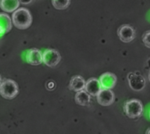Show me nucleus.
Wrapping results in <instances>:
<instances>
[{"mask_svg":"<svg viewBox=\"0 0 150 134\" xmlns=\"http://www.w3.org/2000/svg\"><path fill=\"white\" fill-rule=\"evenodd\" d=\"M11 21L15 27L25 30L32 25L33 18L31 12L26 8H18L12 12Z\"/></svg>","mask_w":150,"mask_h":134,"instance_id":"f257e3e1","label":"nucleus"},{"mask_svg":"<svg viewBox=\"0 0 150 134\" xmlns=\"http://www.w3.org/2000/svg\"><path fill=\"white\" fill-rule=\"evenodd\" d=\"M18 94V86L11 79L3 80L0 84V95L5 99H13Z\"/></svg>","mask_w":150,"mask_h":134,"instance_id":"f03ea898","label":"nucleus"},{"mask_svg":"<svg viewBox=\"0 0 150 134\" xmlns=\"http://www.w3.org/2000/svg\"><path fill=\"white\" fill-rule=\"evenodd\" d=\"M124 111L128 118H140L143 112V105L140 100L132 99L125 103Z\"/></svg>","mask_w":150,"mask_h":134,"instance_id":"7ed1b4c3","label":"nucleus"},{"mask_svg":"<svg viewBox=\"0 0 150 134\" xmlns=\"http://www.w3.org/2000/svg\"><path fill=\"white\" fill-rule=\"evenodd\" d=\"M61 59L62 57H61L60 53L55 49L48 48V49H46L42 53L43 63L46 64L47 67H50V68L56 67V65H58L59 62L61 61Z\"/></svg>","mask_w":150,"mask_h":134,"instance_id":"20e7f679","label":"nucleus"},{"mask_svg":"<svg viewBox=\"0 0 150 134\" xmlns=\"http://www.w3.org/2000/svg\"><path fill=\"white\" fill-rule=\"evenodd\" d=\"M127 80L130 88L134 91H141L146 86L145 77L139 72L129 73L127 75Z\"/></svg>","mask_w":150,"mask_h":134,"instance_id":"39448f33","label":"nucleus"},{"mask_svg":"<svg viewBox=\"0 0 150 134\" xmlns=\"http://www.w3.org/2000/svg\"><path fill=\"white\" fill-rule=\"evenodd\" d=\"M115 96L111 90L102 89L97 95V101L99 104L103 106H109L113 104Z\"/></svg>","mask_w":150,"mask_h":134,"instance_id":"423d86ee","label":"nucleus"},{"mask_svg":"<svg viewBox=\"0 0 150 134\" xmlns=\"http://www.w3.org/2000/svg\"><path fill=\"white\" fill-rule=\"evenodd\" d=\"M118 35L121 41L128 43L133 41L134 39L135 38V31L131 25H123L119 28Z\"/></svg>","mask_w":150,"mask_h":134,"instance_id":"0eeeda50","label":"nucleus"},{"mask_svg":"<svg viewBox=\"0 0 150 134\" xmlns=\"http://www.w3.org/2000/svg\"><path fill=\"white\" fill-rule=\"evenodd\" d=\"M25 60H26V62L31 65H33V66L40 65L43 62L42 53L40 50L37 48H31L26 52Z\"/></svg>","mask_w":150,"mask_h":134,"instance_id":"6e6552de","label":"nucleus"},{"mask_svg":"<svg viewBox=\"0 0 150 134\" xmlns=\"http://www.w3.org/2000/svg\"><path fill=\"white\" fill-rule=\"evenodd\" d=\"M99 83L101 84L102 89L112 90L115 87L117 83V76L110 72L104 73L99 77Z\"/></svg>","mask_w":150,"mask_h":134,"instance_id":"1a4fd4ad","label":"nucleus"},{"mask_svg":"<svg viewBox=\"0 0 150 134\" xmlns=\"http://www.w3.org/2000/svg\"><path fill=\"white\" fill-rule=\"evenodd\" d=\"M101 90H102L101 84L99 83V80H98L97 78H90L85 83L84 90L92 97H97V95L99 93Z\"/></svg>","mask_w":150,"mask_h":134,"instance_id":"9d476101","label":"nucleus"},{"mask_svg":"<svg viewBox=\"0 0 150 134\" xmlns=\"http://www.w3.org/2000/svg\"><path fill=\"white\" fill-rule=\"evenodd\" d=\"M11 18L6 13L0 12V38L3 37L7 32H9L11 30Z\"/></svg>","mask_w":150,"mask_h":134,"instance_id":"9b49d317","label":"nucleus"},{"mask_svg":"<svg viewBox=\"0 0 150 134\" xmlns=\"http://www.w3.org/2000/svg\"><path fill=\"white\" fill-rule=\"evenodd\" d=\"M85 80L81 76V75H76L73 76L70 80L69 83V90H73V91H80L84 90L85 88Z\"/></svg>","mask_w":150,"mask_h":134,"instance_id":"f8f14e48","label":"nucleus"},{"mask_svg":"<svg viewBox=\"0 0 150 134\" xmlns=\"http://www.w3.org/2000/svg\"><path fill=\"white\" fill-rule=\"evenodd\" d=\"M18 0H0V8L4 12H13L19 6Z\"/></svg>","mask_w":150,"mask_h":134,"instance_id":"ddd939ff","label":"nucleus"},{"mask_svg":"<svg viewBox=\"0 0 150 134\" xmlns=\"http://www.w3.org/2000/svg\"><path fill=\"white\" fill-rule=\"evenodd\" d=\"M75 101L77 104L82 106H86L91 102V95L84 90L77 91L75 97Z\"/></svg>","mask_w":150,"mask_h":134,"instance_id":"4468645a","label":"nucleus"},{"mask_svg":"<svg viewBox=\"0 0 150 134\" xmlns=\"http://www.w3.org/2000/svg\"><path fill=\"white\" fill-rule=\"evenodd\" d=\"M52 4L56 10H65L70 4V0H52Z\"/></svg>","mask_w":150,"mask_h":134,"instance_id":"2eb2a0df","label":"nucleus"},{"mask_svg":"<svg viewBox=\"0 0 150 134\" xmlns=\"http://www.w3.org/2000/svg\"><path fill=\"white\" fill-rule=\"evenodd\" d=\"M142 40H143L144 45H145L147 47L150 48V31L146 32L143 34V36H142Z\"/></svg>","mask_w":150,"mask_h":134,"instance_id":"dca6fc26","label":"nucleus"},{"mask_svg":"<svg viewBox=\"0 0 150 134\" xmlns=\"http://www.w3.org/2000/svg\"><path fill=\"white\" fill-rule=\"evenodd\" d=\"M19 1V4H28L30 3H32L33 0H18Z\"/></svg>","mask_w":150,"mask_h":134,"instance_id":"f3484780","label":"nucleus"},{"mask_svg":"<svg viewBox=\"0 0 150 134\" xmlns=\"http://www.w3.org/2000/svg\"><path fill=\"white\" fill-rule=\"evenodd\" d=\"M147 67L149 68V70H150V58L148 60V61H147Z\"/></svg>","mask_w":150,"mask_h":134,"instance_id":"a211bd4d","label":"nucleus"},{"mask_svg":"<svg viewBox=\"0 0 150 134\" xmlns=\"http://www.w3.org/2000/svg\"><path fill=\"white\" fill-rule=\"evenodd\" d=\"M146 134H150V128L148 130V131H147V133Z\"/></svg>","mask_w":150,"mask_h":134,"instance_id":"6ab92c4d","label":"nucleus"},{"mask_svg":"<svg viewBox=\"0 0 150 134\" xmlns=\"http://www.w3.org/2000/svg\"><path fill=\"white\" fill-rule=\"evenodd\" d=\"M2 81H3V79H2V76L0 75V84H1V83H2Z\"/></svg>","mask_w":150,"mask_h":134,"instance_id":"aec40b11","label":"nucleus"},{"mask_svg":"<svg viewBox=\"0 0 150 134\" xmlns=\"http://www.w3.org/2000/svg\"><path fill=\"white\" fill-rule=\"evenodd\" d=\"M149 82H150V71H149Z\"/></svg>","mask_w":150,"mask_h":134,"instance_id":"412c9836","label":"nucleus"}]
</instances>
